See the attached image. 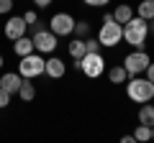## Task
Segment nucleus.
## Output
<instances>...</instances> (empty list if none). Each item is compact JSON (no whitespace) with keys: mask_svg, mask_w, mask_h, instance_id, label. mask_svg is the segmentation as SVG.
<instances>
[{"mask_svg":"<svg viewBox=\"0 0 154 143\" xmlns=\"http://www.w3.org/2000/svg\"><path fill=\"white\" fill-rule=\"evenodd\" d=\"M146 39H149V21L134 16L128 23H123V41L134 49H144L146 46Z\"/></svg>","mask_w":154,"mask_h":143,"instance_id":"obj_1","label":"nucleus"},{"mask_svg":"<svg viewBox=\"0 0 154 143\" xmlns=\"http://www.w3.org/2000/svg\"><path fill=\"white\" fill-rule=\"evenodd\" d=\"M98 41L105 49H113V46H118L123 41V26L113 18V13H105L103 16V26L98 31Z\"/></svg>","mask_w":154,"mask_h":143,"instance_id":"obj_2","label":"nucleus"},{"mask_svg":"<svg viewBox=\"0 0 154 143\" xmlns=\"http://www.w3.org/2000/svg\"><path fill=\"white\" fill-rule=\"evenodd\" d=\"M126 95H128V100H134V102H139V105L152 102V100H154V82H149V79L141 77V74L128 77V82H126Z\"/></svg>","mask_w":154,"mask_h":143,"instance_id":"obj_3","label":"nucleus"},{"mask_svg":"<svg viewBox=\"0 0 154 143\" xmlns=\"http://www.w3.org/2000/svg\"><path fill=\"white\" fill-rule=\"evenodd\" d=\"M75 66L88 79H98V77H103V72H105V56L100 51H88L80 61H75Z\"/></svg>","mask_w":154,"mask_h":143,"instance_id":"obj_4","label":"nucleus"},{"mask_svg":"<svg viewBox=\"0 0 154 143\" xmlns=\"http://www.w3.org/2000/svg\"><path fill=\"white\" fill-rule=\"evenodd\" d=\"M44 66H46V59L38 56V51H31V54L21 56V64H18V74L23 79H36L44 74Z\"/></svg>","mask_w":154,"mask_h":143,"instance_id":"obj_5","label":"nucleus"},{"mask_svg":"<svg viewBox=\"0 0 154 143\" xmlns=\"http://www.w3.org/2000/svg\"><path fill=\"white\" fill-rule=\"evenodd\" d=\"M149 61H152V56H149L144 49H134L131 54L123 59V66H126L128 77H136V74H144V72H146Z\"/></svg>","mask_w":154,"mask_h":143,"instance_id":"obj_6","label":"nucleus"},{"mask_svg":"<svg viewBox=\"0 0 154 143\" xmlns=\"http://www.w3.org/2000/svg\"><path fill=\"white\" fill-rule=\"evenodd\" d=\"M33 46H36V51L38 54H54L57 51V36L51 28H38V31H33Z\"/></svg>","mask_w":154,"mask_h":143,"instance_id":"obj_7","label":"nucleus"},{"mask_svg":"<svg viewBox=\"0 0 154 143\" xmlns=\"http://www.w3.org/2000/svg\"><path fill=\"white\" fill-rule=\"evenodd\" d=\"M75 16H72V13H54V16L49 18V28L51 31L57 33V36H72V33H75Z\"/></svg>","mask_w":154,"mask_h":143,"instance_id":"obj_8","label":"nucleus"},{"mask_svg":"<svg viewBox=\"0 0 154 143\" xmlns=\"http://www.w3.org/2000/svg\"><path fill=\"white\" fill-rule=\"evenodd\" d=\"M26 31H28V23L23 21V16L8 18L5 26H3V33H5L8 41H16V39H21V36H26Z\"/></svg>","mask_w":154,"mask_h":143,"instance_id":"obj_9","label":"nucleus"},{"mask_svg":"<svg viewBox=\"0 0 154 143\" xmlns=\"http://www.w3.org/2000/svg\"><path fill=\"white\" fill-rule=\"evenodd\" d=\"M44 74H46L49 79H62V77L67 74V64L59 59V56H51V59H46Z\"/></svg>","mask_w":154,"mask_h":143,"instance_id":"obj_10","label":"nucleus"},{"mask_svg":"<svg viewBox=\"0 0 154 143\" xmlns=\"http://www.w3.org/2000/svg\"><path fill=\"white\" fill-rule=\"evenodd\" d=\"M21 84H23V77L18 74V72H5V74L0 77V87H3V89H8L11 95H18Z\"/></svg>","mask_w":154,"mask_h":143,"instance_id":"obj_11","label":"nucleus"},{"mask_svg":"<svg viewBox=\"0 0 154 143\" xmlns=\"http://www.w3.org/2000/svg\"><path fill=\"white\" fill-rule=\"evenodd\" d=\"M31 51H36V46H33V39L31 36H21V39H16L13 41V54L21 59V56H26V54H31Z\"/></svg>","mask_w":154,"mask_h":143,"instance_id":"obj_12","label":"nucleus"},{"mask_svg":"<svg viewBox=\"0 0 154 143\" xmlns=\"http://www.w3.org/2000/svg\"><path fill=\"white\" fill-rule=\"evenodd\" d=\"M108 82H110V84H126V82H128L126 66H123V64H113V66L108 69Z\"/></svg>","mask_w":154,"mask_h":143,"instance_id":"obj_13","label":"nucleus"},{"mask_svg":"<svg viewBox=\"0 0 154 143\" xmlns=\"http://www.w3.org/2000/svg\"><path fill=\"white\" fill-rule=\"evenodd\" d=\"M67 51H69V56H72L75 61H80L85 54H88V46H85V39H80V36H77V39H72L69 44H67Z\"/></svg>","mask_w":154,"mask_h":143,"instance_id":"obj_14","label":"nucleus"},{"mask_svg":"<svg viewBox=\"0 0 154 143\" xmlns=\"http://www.w3.org/2000/svg\"><path fill=\"white\" fill-rule=\"evenodd\" d=\"M134 16H136V10H134V8L128 5V3H121V5H118V8L113 10V18H116L118 23H121V26H123V23H128Z\"/></svg>","mask_w":154,"mask_h":143,"instance_id":"obj_15","label":"nucleus"},{"mask_svg":"<svg viewBox=\"0 0 154 143\" xmlns=\"http://www.w3.org/2000/svg\"><path fill=\"white\" fill-rule=\"evenodd\" d=\"M18 97H21L23 102H31V100L36 97V84H33V79H23L21 89H18Z\"/></svg>","mask_w":154,"mask_h":143,"instance_id":"obj_16","label":"nucleus"},{"mask_svg":"<svg viewBox=\"0 0 154 143\" xmlns=\"http://www.w3.org/2000/svg\"><path fill=\"white\" fill-rule=\"evenodd\" d=\"M139 123H144V125H154V105L144 102L141 107H139Z\"/></svg>","mask_w":154,"mask_h":143,"instance_id":"obj_17","label":"nucleus"},{"mask_svg":"<svg viewBox=\"0 0 154 143\" xmlns=\"http://www.w3.org/2000/svg\"><path fill=\"white\" fill-rule=\"evenodd\" d=\"M136 16L144 18V21H152L154 18V0H141L136 8Z\"/></svg>","mask_w":154,"mask_h":143,"instance_id":"obj_18","label":"nucleus"},{"mask_svg":"<svg viewBox=\"0 0 154 143\" xmlns=\"http://www.w3.org/2000/svg\"><path fill=\"white\" fill-rule=\"evenodd\" d=\"M134 138H136V141H141V143L152 141V125H144V123H139V125H136V133H134Z\"/></svg>","mask_w":154,"mask_h":143,"instance_id":"obj_19","label":"nucleus"},{"mask_svg":"<svg viewBox=\"0 0 154 143\" xmlns=\"http://www.w3.org/2000/svg\"><path fill=\"white\" fill-rule=\"evenodd\" d=\"M23 21L28 23V28H31V31L44 28V26H41V21H38V16H36V10H26V13H23Z\"/></svg>","mask_w":154,"mask_h":143,"instance_id":"obj_20","label":"nucleus"},{"mask_svg":"<svg viewBox=\"0 0 154 143\" xmlns=\"http://www.w3.org/2000/svg\"><path fill=\"white\" fill-rule=\"evenodd\" d=\"M75 33L80 36V39H88L90 36V21H77L75 23Z\"/></svg>","mask_w":154,"mask_h":143,"instance_id":"obj_21","label":"nucleus"},{"mask_svg":"<svg viewBox=\"0 0 154 143\" xmlns=\"http://www.w3.org/2000/svg\"><path fill=\"white\" fill-rule=\"evenodd\" d=\"M13 5H16L13 0H0V16H8L13 10Z\"/></svg>","mask_w":154,"mask_h":143,"instance_id":"obj_22","label":"nucleus"},{"mask_svg":"<svg viewBox=\"0 0 154 143\" xmlns=\"http://www.w3.org/2000/svg\"><path fill=\"white\" fill-rule=\"evenodd\" d=\"M8 105H11V92L0 87V110H3V107H8Z\"/></svg>","mask_w":154,"mask_h":143,"instance_id":"obj_23","label":"nucleus"},{"mask_svg":"<svg viewBox=\"0 0 154 143\" xmlns=\"http://www.w3.org/2000/svg\"><path fill=\"white\" fill-rule=\"evenodd\" d=\"M85 5H90V8H105L110 3V0H82Z\"/></svg>","mask_w":154,"mask_h":143,"instance_id":"obj_24","label":"nucleus"},{"mask_svg":"<svg viewBox=\"0 0 154 143\" xmlns=\"http://www.w3.org/2000/svg\"><path fill=\"white\" fill-rule=\"evenodd\" d=\"M85 46H88V51H100V41L98 39H85Z\"/></svg>","mask_w":154,"mask_h":143,"instance_id":"obj_25","label":"nucleus"},{"mask_svg":"<svg viewBox=\"0 0 154 143\" xmlns=\"http://www.w3.org/2000/svg\"><path fill=\"white\" fill-rule=\"evenodd\" d=\"M144 74H146L149 82H154V61H149V66H146V72H144Z\"/></svg>","mask_w":154,"mask_h":143,"instance_id":"obj_26","label":"nucleus"},{"mask_svg":"<svg viewBox=\"0 0 154 143\" xmlns=\"http://www.w3.org/2000/svg\"><path fill=\"white\" fill-rule=\"evenodd\" d=\"M33 3H36V8H49L54 0H33Z\"/></svg>","mask_w":154,"mask_h":143,"instance_id":"obj_27","label":"nucleus"},{"mask_svg":"<svg viewBox=\"0 0 154 143\" xmlns=\"http://www.w3.org/2000/svg\"><path fill=\"white\" fill-rule=\"evenodd\" d=\"M134 141H136L134 136H123V138H121V143H134Z\"/></svg>","mask_w":154,"mask_h":143,"instance_id":"obj_28","label":"nucleus"},{"mask_svg":"<svg viewBox=\"0 0 154 143\" xmlns=\"http://www.w3.org/2000/svg\"><path fill=\"white\" fill-rule=\"evenodd\" d=\"M3 64H5V59H3V54H0V69H3Z\"/></svg>","mask_w":154,"mask_h":143,"instance_id":"obj_29","label":"nucleus"},{"mask_svg":"<svg viewBox=\"0 0 154 143\" xmlns=\"http://www.w3.org/2000/svg\"><path fill=\"white\" fill-rule=\"evenodd\" d=\"M152 141H154V125H152Z\"/></svg>","mask_w":154,"mask_h":143,"instance_id":"obj_30","label":"nucleus"}]
</instances>
